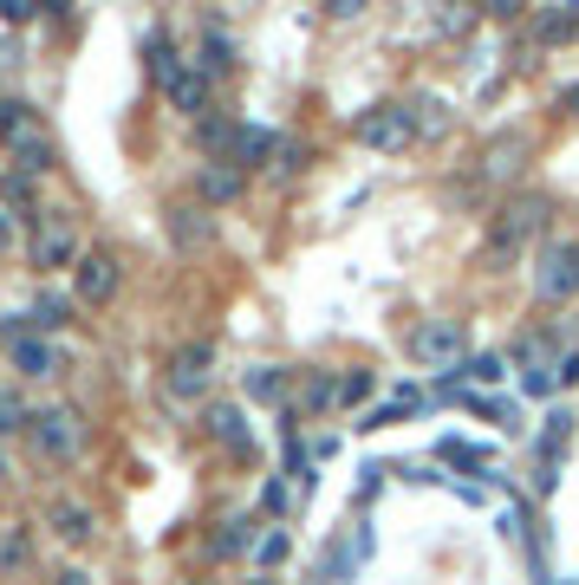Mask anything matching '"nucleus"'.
<instances>
[{
	"instance_id": "nucleus-1",
	"label": "nucleus",
	"mask_w": 579,
	"mask_h": 585,
	"mask_svg": "<svg viewBox=\"0 0 579 585\" xmlns=\"http://www.w3.org/2000/svg\"><path fill=\"white\" fill-rule=\"evenodd\" d=\"M547 216H554V209H547V196H507L502 216L489 221L482 261H489V267H514V254H521V247H527V241L547 228Z\"/></svg>"
},
{
	"instance_id": "nucleus-2",
	"label": "nucleus",
	"mask_w": 579,
	"mask_h": 585,
	"mask_svg": "<svg viewBox=\"0 0 579 585\" xmlns=\"http://www.w3.org/2000/svg\"><path fill=\"white\" fill-rule=\"evenodd\" d=\"M85 417H78L73 404H46V410H33V423H26V442H33V455L40 462H78L85 455Z\"/></svg>"
},
{
	"instance_id": "nucleus-3",
	"label": "nucleus",
	"mask_w": 579,
	"mask_h": 585,
	"mask_svg": "<svg viewBox=\"0 0 579 585\" xmlns=\"http://www.w3.org/2000/svg\"><path fill=\"white\" fill-rule=\"evenodd\" d=\"M78 228L66 209H40L33 221V241H26V261H33V274H59V267H78Z\"/></svg>"
},
{
	"instance_id": "nucleus-4",
	"label": "nucleus",
	"mask_w": 579,
	"mask_h": 585,
	"mask_svg": "<svg viewBox=\"0 0 579 585\" xmlns=\"http://www.w3.org/2000/svg\"><path fill=\"white\" fill-rule=\"evenodd\" d=\"M534 292H540L547 306L579 299V234H560V241L540 247V261H534Z\"/></svg>"
},
{
	"instance_id": "nucleus-5",
	"label": "nucleus",
	"mask_w": 579,
	"mask_h": 585,
	"mask_svg": "<svg viewBox=\"0 0 579 585\" xmlns=\"http://www.w3.org/2000/svg\"><path fill=\"white\" fill-rule=\"evenodd\" d=\"M411 358L430 365L436 377L456 371L462 358H469V325H462V319H424V325L411 332Z\"/></svg>"
},
{
	"instance_id": "nucleus-6",
	"label": "nucleus",
	"mask_w": 579,
	"mask_h": 585,
	"mask_svg": "<svg viewBox=\"0 0 579 585\" xmlns=\"http://www.w3.org/2000/svg\"><path fill=\"white\" fill-rule=\"evenodd\" d=\"M209 384H216V345L209 339H196V345H183L170 371H163V390L176 397V404H196V397H209Z\"/></svg>"
},
{
	"instance_id": "nucleus-7",
	"label": "nucleus",
	"mask_w": 579,
	"mask_h": 585,
	"mask_svg": "<svg viewBox=\"0 0 579 585\" xmlns=\"http://www.w3.org/2000/svg\"><path fill=\"white\" fill-rule=\"evenodd\" d=\"M352 137L364 150H411L417 144V124H411V104H371L352 118Z\"/></svg>"
},
{
	"instance_id": "nucleus-8",
	"label": "nucleus",
	"mask_w": 579,
	"mask_h": 585,
	"mask_svg": "<svg viewBox=\"0 0 579 585\" xmlns=\"http://www.w3.org/2000/svg\"><path fill=\"white\" fill-rule=\"evenodd\" d=\"M573 423L579 417L567 404L540 417V437H534V488H540V495H554V482H560V455H567V442H573Z\"/></svg>"
},
{
	"instance_id": "nucleus-9",
	"label": "nucleus",
	"mask_w": 579,
	"mask_h": 585,
	"mask_svg": "<svg viewBox=\"0 0 579 585\" xmlns=\"http://www.w3.org/2000/svg\"><path fill=\"white\" fill-rule=\"evenodd\" d=\"M118 280H124V261L111 254V247H85L73 267V299L78 306H105L111 292H118Z\"/></svg>"
},
{
	"instance_id": "nucleus-10",
	"label": "nucleus",
	"mask_w": 579,
	"mask_h": 585,
	"mask_svg": "<svg viewBox=\"0 0 579 585\" xmlns=\"http://www.w3.org/2000/svg\"><path fill=\"white\" fill-rule=\"evenodd\" d=\"M163 98H170V104H176L183 118H196V124H203V118H216V78L203 73L196 59H189L183 73L170 78V91H163Z\"/></svg>"
},
{
	"instance_id": "nucleus-11",
	"label": "nucleus",
	"mask_w": 579,
	"mask_h": 585,
	"mask_svg": "<svg viewBox=\"0 0 579 585\" xmlns=\"http://www.w3.org/2000/svg\"><path fill=\"white\" fill-rule=\"evenodd\" d=\"M33 566H40L33 527H26V520H7V527H0V580H33Z\"/></svg>"
},
{
	"instance_id": "nucleus-12",
	"label": "nucleus",
	"mask_w": 579,
	"mask_h": 585,
	"mask_svg": "<svg viewBox=\"0 0 579 585\" xmlns=\"http://www.w3.org/2000/svg\"><path fill=\"white\" fill-rule=\"evenodd\" d=\"M7 358L20 377H59L66 358H59V345L53 339H40V332H26V339H7Z\"/></svg>"
},
{
	"instance_id": "nucleus-13",
	"label": "nucleus",
	"mask_w": 579,
	"mask_h": 585,
	"mask_svg": "<svg viewBox=\"0 0 579 585\" xmlns=\"http://www.w3.org/2000/svg\"><path fill=\"white\" fill-rule=\"evenodd\" d=\"M254 547H261V520L254 514H228L209 533V560H234V553H254Z\"/></svg>"
},
{
	"instance_id": "nucleus-14",
	"label": "nucleus",
	"mask_w": 579,
	"mask_h": 585,
	"mask_svg": "<svg viewBox=\"0 0 579 585\" xmlns=\"http://www.w3.org/2000/svg\"><path fill=\"white\" fill-rule=\"evenodd\" d=\"M203 430H209L221 449H234V455H248V449H254V430H248L241 404H209V410H203Z\"/></svg>"
},
{
	"instance_id": "nucleus-15",
	"label": "nucleus",
	"mask_w": 579,
	"mask_h": 585,
	"mask_svg": "<svg viewBox=\"0 0 579 585\" xmlns=\"http://www.w3.org/2000/svg\"><path fill=\"white\" fill-rule=\"evenodd\" d=\"M170 241H176L183 254L209 247V241H216V221H209V209H203V202H176V209H170Z\"/></svg>"
},
{
	"instance_id": "nucleus-16",
	"label": "nucleus",
	"mask_w": 579,
	"mask_h": 585,
	"mask_svg": "<svg viewBox=\"0 0 579 585\" xmlns=\"http://www.w3.org/2000/svg\"><path fill=\"white\" fill-rule=\"evenodd\" d=\"M46 527H53L66 547H91V540H98V514L85 508V501H53V508H46Z\"/></svg>"
},
{
	"instance_id": "nucleus-17",
	"label": "nucleus",
	"mask_w": 579,
	"mask_h": 585,
	"mask_svg": "<svg viewBox=\"0 0 579 585\" xmlns=\"http://www.w3.org/2000/svg\"><path fill=\"white\" fill-rule=\"evenodd\" d=\"M274 150H281V137L267 131V124H241V137H234V156H228V169H267L274 163Z\"/></svg>"
},
{
	"instance_id": "nucleus-18",
	"label": "nucleus",
	"mask_w": 579,
	"mask_h": 585,
	"mask_svg": "<svg viewBox=\"0 0 579 585\" xmlns=\"http://www.w3.org/2000/svg\"><path fill=\"white\" fill-rule=\"evenodd\" d=\"M573 33H579V7H567V0H554V7L534 13V46H567Z\"/></svg>"
},
{
	"instance_id": "nucleus-19",
	"label": "nucleus",
	"mask_w": 579,
	"mask_h": 585,
	"mask_svg": "<svg viewBox=\"0 0 579 585\" xmlns=\"http://www.w3.org/2000/svg\"><path fill=\"white\" fill-rule=\"evenodd\" d=\"M234 137H241V118H203V124H196V144L209 150V156H216V163H228V156H234Z\"/></svg>"
},
{
	"instance_id": "nucleus-20",
	"label": "nucleus",
	"mask_w": 579,
	"mask_h": 585,
	"mask_svg": "<svg viewBox=\"0 0 579 585\" xmlns=\"http://www.w3.org/2000/svg\"><path fill=\"white\" fill-rule=\"evenodd\" d=\"M66 319H73V299H66V292H40V299H33V312H26V332H40V339H46V332H59Z\"/></svg>"
},
{
	"instance_id": "nucleus-21",
	"label": "nucleus",
	"mask_w": 579,
	"mask_h": 585,
	"mask_svg": "<svg viewBox=\"0 0 579 585\" xmlns=\"http://www.w3.org/2000/svg\"><path fill=\"white\" fill-rule=\"evenodd\" d=\"M241 183H248L241 169H228V163H209V169L196 176V196H203V202H234V196H241Z\"/></svg>"
},
{
	"instance_id": "nucleus-22",
	"label": "nucleus",
	"mask_w": 579,
	"mask_h": 585,
	"mask_svg": "<svg viewBox=\"0 0 579 585\" xmlns=\"http://www.w3.org/2000/svg\"><path fill=\"white\" fill-rule=\"evenodd\" d=\"M241 390L254 397V404H287V371L281 365H254L241 377Z\"/></svg>"
},
{
	"instance_id": "nucleus-23",
	"label": "nucleus",
	"mask_w": 579,
	"mask_h": 585,
	"mask_svg": "<svg viewBox=\"0 0 579 585\" xmlns=\"http://www.w3.org/2000/svg\"><path fill=\"white\" fill-rule=\"evenodd\" d=\"M26 131H40V111L26 98H0V144H20Z\"/></svg>"
},
{
	"instance_id": "nucleus-24",
	"label": "nucleus",
	"mask_w": 579,
	"mask_h": 585,
	"mask_svg": "<svg viewBox=\"0 0 579 585\" xmlns=\"http://www.w3.org/2000/svg\"><path fill=\"white\" fill-rule=\"evenodd\" d=\"M352 573H359V547H352V540H332V547L319 553V580H326V585H346Z\"/></svg>"
},
{
	"instance_id": "nucleus-25",
	"label": "nucleus",
	"mask_w": 579,
	"mask_h": 585,
	"mask_svg": "<svg viewBox=\"0 0 579 585\" xmlns=\"http://www.w3.org/2000/svg\"><path fill=\"white\" fill-rule=\"evenodd\" d=\"M196 66H203V73H209V78L234 73V40H228L221 26H209V33H203V59H196Z\"/></svg>"
},
{
	"instance_id": "nucleus-26",
	"label": "nucleus",
	"mask_w": 579,
	"mask_h": 585,
	"mask_svg": "<svg viewBox=\"0 0 579 585\" xmlns=\"http://www.w3.org/2000/svg\"><path fill=\"white\" fill-rule=\"evenodd\" d=\"M411 124H417V137H443V131H449V104L430 98V91H424V98H411Z\"/></svg>"
},
{
	"instance_id": "nucleus-27",
	"label": "nucleus",
	"mask_w": 579,
	"mask_h": 585,
	"mask_svg": "<svg viewBox=\"0 0 579 585\" xmlns=\"http://www.w3.org/2000/svg\"><path fill=\"white\" fill-rule=\"evenodd\" d=\"M332 404H339V377L332 371H313L299 384V410H332Z\"/></svg>"
},
{
	"instance_id": "nucleus-28",
	"label": "nucleus",
	"mask_w": 579,
	"mask_h": 585,
	"mask_svg": "<svg viewBox=\"0 0 579 585\" xmlns=\"http://www.w3.org/2000/svg\"><path fill=\"white\" fill-rule=\"evenodd\" d=\"M371 390H378V371H339V410H359L364 397H371Z\"/></svg>"
},
{
	"instance_id": "nucleus-29",
	"label": "nucleus",
	"mask_w": 579,
	"mask_h": 585,
	"mask_svg": "<svg viewBox=\"0 0 579 585\" xmlns=\"http://www.w3.org/2000/svg\"><path fill=\"white\" fill-rule=\"evenodd\" d=\"M411 404H417V384H404V390H397L384 410H371V417H364L359 430H391V423H404V410H411Z\"/></svg>"
},
{
	"instance_id": "nucleus-30",
	"label": "nucleus",
	"mask_w": 579,
	"mask_h": 585,
	"mask_svg": "<svg viewBox=\"0 0 579 585\" xmlns=\"http://www.w3.org/2000/svg\"><path fill=\"white\" fill-rule=\"evenodd\" d=\"M26 423H33V410L13 390H0V437H26Z\"/></svg>"
},
{
	"instance_id": "nucleus-31",
	"label": "nucleus",
	"mask_w": 579,
	"mask_h": 585,
	"mask_svg": "<svg viewBox=\"0 0 579 585\" xmlns=\"http://www.w3.org/2000/svg\"><path fill=\"white\" fill-rule=\"evenodd\" d=\"M267 169H274V176H299V169H306V144H299V137H281V150H274Z\"/></svg>"
},
{
	"instance_id": "nucleus-32",
	"label": "nucleus",
	"mask_w": 579,
	"mask_h": 585,
	"mask_svg": "<svg viewBox=\"0 0 579 585\" xmlns=\"http://www.w3.org/2000/svg\"><path fill=\"white\" fill-rule=\"evenodd\" d=\"M456 371H469L476 384H502V377H507V365H502V358H495V352H476V358H462V365H456Z\"/></svg>"
},
{
	"instance_id": "nucleus-33",
	"label": "nucleus",
	"mask_w": 579,
	"mask_h": 585,
	"mask_svg": "<svg viewBox=\"0 0 579 585\" xmlns=\"http://www.w3.org/2000/svg\"><path fill=\"white\" fill-rule=\"evenodd\" d=\"M281 560H287V533H281V527H267V533H261V547H254V566H281Z\"/></svg>"
},
{
	"instance_id": "nucleus-34",
	"label": "nucleus",
	"mask_w": 579,
	"mask_h": 585,
	"mask_svg": "<svg viewBox=\"0 0 579 585\" xmlns=\"http://www.w3.org/2000/svg\"><path fill=\"white\" fill-rule=\"evenodd\" d=\"M40 13H59V7H33V0H0V20H13V26H26V20H40Z\"/></svg>"
},
{
	"instance_id": "nucleus-35",
	"label": "nucleus",
	"mask_w": 579,
	"mask_h": 585,
	"mask_svg": "<svg viewBox=\"0 0 579 585\" xmlns=\"http://www.w3.org/2000/svg\"><path fill=\"white\" fill-rule=\"evenodd\" d=\"M521 390H527V397H554L560 377H554V371H521Z\"/></svg>"
},
{
	"instance_id": "nucleus-36",
	"label": "nucleus",
	"mask_w": 579,
	"mask_h": 585,
	"mask_svg": "<svg viewBox=\"0 0 579 585\" xmlns=\"http://www.w3.org/2000/svg\"><path fill=\"white\" fill-rule=\"evenodd\" d=\"M514 150H521V137H502V144L489 150V176H507L514 169Z\"/></svg>"
},
{
	"instance_id": "nucleus-37",
	"label": "nucleus",
	"mask_w": 579,
	"mask_h": 585,
	"mask_svg": "<svg viewBox=\"0 0 579 585\" xmlns=\"http://www.w3.org/2000/svg\"><path fill=\"white\" fill-rule=\"evenodd\" d=\"M287 501H293L287 482H267V488H261V508H267V514H287Z\"/></svg>"
},
{
	"instance_id": "nucleus-38",
	"label": "nucleus",
	"mask_w": 579,
	"mask_h": 585,
	"mask_svg": "<svg viewBox=\"0 0 579 585\" xmlns=\"http://www.w3.org/2000/svg\"><path fill=\"white\" fill-rule=\"evenodd\" d=\"M554 377H560V384H579V345H573V352H560V365H554Z\"/></svg>"
},
{
	"instance_id": "nucleus-39",
	"label": "nucleus",
	"mask_w": 579,
	"mask_h": 585,
	"mask_svg": "<svg viewBox=\"0 0 579 585\" xmlns=\"http://www.w3.org/2000/svg\"><path fill=\"white\" fill-rule=\"evenodd\" d=\"M560 111H573V118H579V78L567 85V91H560Z\"/></svg>"
},
{
	"instance_id": "nucleus-40",
	"label": "nucleus",
	"mask_w": 579,
	"mask_h": 585,
	"mask_svg": "<svg viewBox=\"0 0 579 585\" xmlns=\"http://www.w3.org/2000/svg\"><path fill=\"white\" fill-rule=\"evenodd\" d=\"M59 585H91V580H85V573H78V566H66V573H59Z\"/></svg>"
},
{
	"instance_id": "nucleus-41",
	"label": "nucleus",
	"mask_w": 579,
	"mask_h": 585,
	"mask_svg": "<svg viewBox=\"0 0 579 585\" xmlns=\"http://www.w3.org/2000/svg\"><path fill=\"white\" fill-rule=\"evenodd\" d=\"M7 241H13V221H7V209H0V247H7Z\"/></svg>"
},
{
	"instance_id": "nucleus-42",
	"label": "nucleus",
	"mask_w": 579,
	"mask_h": 585,
	"mask_svg": "<svg viewBox=\"0 0 579 585\" xmlns=\"http://www.w3.org/2000/svg\"><path fill=\"white\" fill-rule=\"evenodd\" d=\"M254 585H274V580H254Z\"/></svg>"
},
{
	"instance_id": "nucleus-43",
	"label": "nucleus",
	"mask_w": 579,
	"mask_h": 585,
	"mask_svg": "<svg viewBox=\"0 0 579 585\" xmlns=\"http://www.w3.org/2000/svg\"><path fill=\"white\" fill-rule=\"evenodd\" d=\"M196 585H216V580H196Z\"/></svg>"
}]
</instances>
